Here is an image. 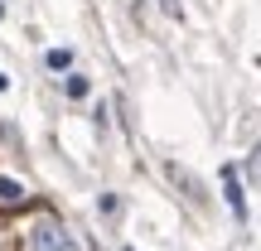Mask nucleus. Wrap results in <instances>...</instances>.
I'll use <instances>...</instances> for the list:
<instances>
[{"label":"nucleus","mask_w":261,"mask_h":251,"mask_svg":"<svg viewBox=\"0 0 261 251\" xmlns=\"http://www.w3.org/2000/svg\"><path fill=\"white\" fill-rule=\"evenodd\" d=\"M0 15H5V5H0Z\"/></svg>","instance_id":"9"},{"label":"nucleus","mask_w":261,"mask_h":251,"mask_svg":"<svg viewBox=\"0 0 261 251\" xmlns=\"http://www.w3.org/2000/svg\"><path fill=\"white\" fill-rule=\"evenodd\" d=\"M223 188H227V208H232L237 222H247V188L237 179V164H223Z\"/></svg>","instance_id":"2"},{"label":"nucleus","mask_w":261,"mask_h":251,"mask_svg":"<svg viewBox=\"0 0 261 251\" xmlns=\"http://www.w3.org/2000/svg\"><path fill=\"white\" fill-rule=\"evenodd\" d=\"M44 63L54 68V73H68V68H73V48H48Z\"/></svg>","instance_id":"4"},{"label":"nucleus","mask_w":261,"mask_h":251,"mask_svg":"<svg viewBox=\"0 0 261 251\" xmlns=\"http://www.w3.org/2000/svg\"><path fill=\"white\" fill-rule=\"evenodd\" d=\"M24 184H15V179H0V208H19L24 203Z\"/></svg>","instance_id":"3"},{"label":"nucleus","mask_w":261,"mask_h":251,"mask_svg":"<svg viewBox=\"0 0 261 251\" xmlns=\"http://www.w3.org/2000/svg\"><path fill=\"white\" fill-rule=\"evenodd\" d=\"M0 92H10V77H5V73H0Z\"/></svg>","instance_id":"8"},{"label":"nucleus","mask_w":261,"mask_h":251,"mask_svg":"<svg viewBox=\"0 0 261 251\" xmlns=\"http://www.w3.org/2000/svg\"><path fill=\"white\" fill-rule=\"evenodd\" d=\"M160 10H165V15H179V0H160Z\"/></svg>","instance_id":"6"},{"label":"nucleus","mask_w":261,"mask_h":251,"mask_svg":"<svg viewBox=\"0 0 261 251\" xmlns=\"http://www.w3.org/2000/svg\"><path fill=\"white\" fill-rule=\"evenodd\" d=\"M256 169H261V145L252 150V174H256Z\"/></svg>","instance_id":"7"},{"label":"nucleus","mask_w":261,"mask_h":251,"mask_svg":"<svg viewBox=\"0 0 261 251\" xmlns=\"http://www.w3.org/2000/svg\"><path fill=\"white\" fill-rule=\"evenodd\" d=\"M29 251H77V242H73V232H68L63 222L39 217L34 232H29Z\"/></svg>","instance_id":"1"},{"label":"nucleus","mask_w":261,"mask_h":251,"mask_svg":"<svg viewBox=\"0 0 261 251\" xmlns=\"http://www.w3.org/2000/svg\"><path fill=\"white\" fill-rule=\"evenodd\" d=\"M87 87H92V82H87L83 73H68V82H63V92L73 97V102H83V97H87Z\"/></svg>","instance_id":"5"}]
</instances>
